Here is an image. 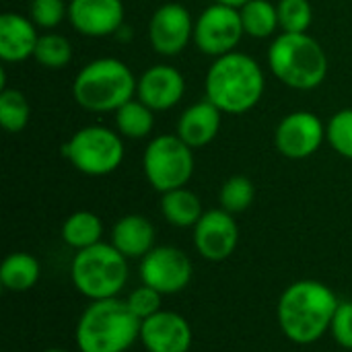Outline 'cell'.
<instances>
[{"label": "cell", "instance_id": "obj_1", "mask_svg": "<svg viewBox=\"0 0 352 352\" xmlns=\"http://www.w3.org/2000/svg\"><path fill=\"white\" fill-rule=\"evenodd\" d=\"M338 297L320 280H297L289 285L276 307L283 334L301 346L318 342L332 326Z\"/></svg>", "mask_w": 352, "mask_h": 352}, {"label": "cell", "instance_id": "obj_2", "mask_svg": "<svg viewBox=\"0 0 352 352\" xmlns=\"http://www.w3.org/2000/svg\"><path fill=\"white\" fill-rule=\"evenodd\" d=\"M266 89L262 66L248 54L231 52L212 62L206 72V99L223 113L239 116L254 109Z\"/></svg>", "mask_w": 352, "mask_h": 352}, {"label": "cell", "instance_id": "obj_3", "mask_svg": "<svg viewBox=\"0 0 352 352\" xmlns=\"http://www.w3.org/2000/svg\"><path fill=\"white\" fill-rule=\"evenodd\" d=\"M140 324L126 299L91 301L76 322L74 340L80 352H126L140 340Z\"/></svg>", "mask_w": 352, "mask_h": 352}, {"label": "cell", "instance_id": "obj_4", "mask_svg": "<svg viewBox=\"0 0 352 352\" xmlns=\"http://www.w3.org/2000/svg\"><path fill=\"white\" fill-rule=\"evenodd\" d=\"M138 80L118 58H97L82 66L72 82L74 101L87 111H118L136 93Z\"/></svg>", "mask_w": 352, "mask_h": 352}, {"label": "cell", "instance_id": "obj_5", "mask_svg": "<svg viewBox=\"0 0 352 352\" xmlns=\"http://www.w3.org/2000/svg\"><path fill=\"white\" fill-rule=\"evenodd\" d=\"M272 74L291 89L311 91L328 76V56L307 33H280L268 50Z\"/></svg>", "mask_w": 352, "mask_h": 352}, {"label": "cell", "instance_id": "obj_6", "mask_svg": "<svg viewBox=\"0 0 352 352\" xmlns=\"http://www.w3.org/2000/svg\"><path fill=\"white\" fill-rule=\"evenodd\" d=\"M128 258L111 243H97L78 250L70 264V278L74 289L89 301L113 299L128 283Z\"/></svg>", "mask_w": 352, "mask_h": 352}, {"label": "cell", "instance_id": "obj_7", "mask_svg": "<svg viewBox=\"0 0 352 352\" xmlns=\"http://www.w3.org/2000/svg\"><path fill=\"white\" fill-rule=\"evenodd\" d=\"M64 157L85 175L101 177L113 173L124 161V142L120 134L105 126H85L76 130L62 146Z\"/></svg>", "mask_w": 352, "mask_h": 352}, {"label": "cell", "instance_id": "obj_8", "mask_svg": "<svg viewBox=\"0 0 352 352\" xmlns=\"http://www.w3.org/2000/svg\"><path fill=\"white\" fill-rule=\"evenodd\" d=\"M194 148H190L177 134H163L148 142L142 155V169L148 184L165 194L186 188L194 173Z\"/></svg>", "mask_w": 352, "mask_h": 352}, {"label": "cell", "instance_id": "obj_9", "mask_svg": "<svg viewBox=\"0 0 352 352\" xmlns=\"http://www.w3.org/2000/svg\"><path fill=\"white\" fill-rule=\"evenodd\" d=\"M243 33L239 8L221 2L204 8L194 25V41L198 50L212 58L235 52Z\"/></svg>", "mask_w": 352, "mask_h": 352}, {"label": "cell", "instance_id": "obj_10", "mask_svg": "<svg viewBox=\"0 0 352 352\" xmlns=\"http://www.w3.org/2000/svg\"><path fill=\"white\" fill-rule=\"evenodd\" d=\"M138 272L142 285H148L167 297V295L182 293L192 283L194 266L188 254L182 252L179 248L161 245V248H153L140 260Z\"/></svg>", "mask_w": 352, "mask_h": 352}, {"label": "cell", "instance_id": "obj_11", "mask_svg": "<svg viewBox=\"0 0 352 352\" xmlns=\"http://www.w3.org/2000/svg\"><path fill=\"white\" fill-rule=\"evenodd\" d=\"M326 128L311 111H293L280 120L274 132V146L287 159H307L322 146Z\"/></svg>", "mask_w": 352, "mask_h": 352}, {"label": "cell", "instance_id": "obj_12", "mask_svg": "<svg viewBox=\"0 0 352 352\" xmlns=\"http://www.w3.org/2000/svg\"><path fill=\"white\" fill-rule=\"evenodd\" d=\"M194 21L184 4L167 2L159 6L148 23V41L161 56H177L194 37Z\"/></svg>", "mask_w": 352, "mask_h": 352}, {"label": "cell", "instance_id": "obj_13", "mask_svg": "<svg viewBox=\"0 0 352 352\" xmlns=\"http://www.w3.org/2000/svg\"><path fill=\"white\" fill-rule=\"evenodd\" d=\"M239 243V229L231 212L206 210L194 227V248L208 262H225Z\"/></svg>", "mask_w": 352, "mask_h": 352}, {"label": "cell", "instance_id": "obj_14", "mask_svg": "<svg viewBox=\"0 0 352 352\" xmlns=\"http://www.w3.org/2000/svg\"><path fill=\"white\" fill-rule=\"evenodd\" d=\"M70 25L87 37H107L124 27L122 0H70Z\"/></svg>", "mask_w": 352, "mask_h": 352}, {"label": "cell", "instance_id": "obj_15", "mask_svg": "<svg viewBox=\"0 0 352 352\" xmlns=\"http://www.w3.org/2000/svg\"><path fill=\"white\" fill-rule=\"evenodd\" d=\"M140 344L146 352H188L192 349V328L184 316L161 309L142 320Z\"/></svg>", "mask_w": 352, "mask_h": 352}, {"label": "cell", "instance_id": "obj_16", "mask_svg": "<svg viewBox=\"0 0 352 352\" xmlns=\"http://www.w3.org/2000/svg\"><path fill=\"white\" fill-rule=\"evenodd\" d=\"M186 93L184 74L165 64L151 66L138 78L136 95L142 103H146L153 111H165L179 103Z\"/></svg>", "mask_w": 352, "mask_h": 352}, {"label": "cell", "instance_id": "obj_17", "mask_svg": "<svg viewBox=\"0 0 352 352\" xmlns=\"http://www.w3.org/2000/svg\"><path fill=\"white\" fill-rule=\"evenodd\" d=\"M37 25L31 16L4 12L0 16V58L4 62H23L35 54Z\"/></svg>", "mask_w": 352, "mask_h": 352}, {"label": "cell", "instance_id": "obj_18", "mask_svg": "<svg viewBox=\"0 0 352 352\" xmlns=\"http://www.w3.org/2000/svg\"><path fill=\"white\" fill-rule=\"evenodd\" d=\"M221 113L223 111L208 99L190 105L177 122V136L190 148H202L210 144L219 134Z\"/></svg>", "mask_w": 352, "mask_h": 352}, {"label": "cell", "instance_id": "obj_19", "mask_svg": "<svg viewBox=\"0 0 352 352\" xmlns=\"http://www.w3.org/2000/svg\"><path fill=\"white\" fill-rule=\"evenodd\" d=\"M109 243L128 260H142L155 248V227L142 214H126L113 225Z\"/></svg>", "mask_w": 352, "mask_h": 352}, {"label": "cell", "instance_id": "obj_20", "mask_svg": "<svg viewBox=\"0 0 352 352\" xmlns=\"http://www.w3.org/2000/svg\"><path fill=\"white\" fill-rule=\"evenodd\" d=\"M161 212L169 225L179 229H188V227L194 229L200 217L204 214L200 198L188 188L165 192L161 198Z\"/></svg>", "mask_w": 352, "mask_h": 352}, {"label": "cell", "instance_id": "obj_21", "mask_svg": "<svg viewBox=\"0 0 352 352\" xmlns=\"http://www.w3.org/2000/svg\"><path fill=\"white\" fill-rule=\"evenodd\" d=\"M41 266L35 256L27 252H14L4 258L0 266V283L10 293H25L39 280Z\"/></svg>", "mask_w": 352, "mask_h": 352}, {"label": "cell", "instance_id": "obj_22", "mask_svg": "<svg viewBox=\"0 0 352 352\" xmlns=\"http://www.w3.org/2000/svg\"><path fill=\"white\" fill-rule=\"evenodd\" d=\"M101 235H103V223L91 210L72 212L64 221V225H62V239H64V243L74 248L76 252L101 243Z\"/></svg>", "mask_w": 352, "mask_h": 352}, {"label": "cell", "instance_id": "obj_23", "mask_svg": "<svg viewBox=\"0 0 352 352\" xmlns=\"http://www.w3.org/2000/svg\"><path fill=\"white\" fill-rule=\"evenodd\" d=\"M243 31L250 37L264 39L270 37L280 25H278V8L270 0H250L239 8Z\"/></svg>", "mask_w": 352, "mask_h": 352}, {"label": "cell", "instance_id": "obj_24", "mask_svg": "<svg viewBox=\"0 0 352 352\" xmlns=\"http://www.w3.org/2000/svg\"><path fill=\"white\" fill-rule=\"evenodd\" d=\"M155 111L140 99H130L116 111L118 132L126 138H146L155 126Z\"/></svg>", "mask_w": 352, "mask_h": 352}, {"label": "cell", "instance_id": "obj_25", "mask_svg": "<svg viewBox=\"0 0 352 352\" xmlns=\"http://www.w3.org/2000/svg\"><path fill=\"white\" fill-rule=\"evenodd\" d=\"M31 118V105L27 97L16 89L0 91V124L6 132L16 134L25 130Z\"/></svg>", "mask_w": 352, "mask_h": 352}, {"label": "cell", "instance_id": "obj_26", "mask_svg": "<svg viewBox=\"0 0 352 352\" xmlns=\"http://www.w3.org/2000/svg\"><path fill=\"white\" fill-rule=\"evenodd\" d=\"M33 58L43 68L60 70L72 60V45L60 33H45V35H39Z\"/></svg>", "mask_w": 352, "mask_h": 352}, {"label": "cell", "instance_id": "obj_27", "mask_svg": "<svg viewBox=\"0 0 352 352\" xmlns=\"http://www.w3.org/2000/svg\"><path fill=\"white\" fill-rule=\"evenodd\" d=\"M254 198H256V188H254L252 179L245 177V175L229 177L223 184L221 194H219L221 208L231 212V214H239V212L248 210L252 206Z\"/></svg>", "mask_w": 352, "mask_h": 352}, {"label": "cell", "instance_id": "obj_28", "mask_svg": "<svg viewBox=\"0 0 352 352\" xmlns=\"http://www.w3.org/2000/svg\"><path fill=\"white\" fill-rule=\"evenodd\" d=\"M276 8L283 33H307L314 21V8L309 0H280Z\"/></svg>", "mask_w": 352, "mask_h": 352}, {"label": "cell", "instance_id": "obj_29", "mask_svg": "<svg viewBox=\"0 0 352 352\" xmlns=\"http://www.w3.org/2000/svg\"><path fill=\"white\" fill-rule=\"evenodd\" d=\"M326 138L338 155L352 159V107L340 109L332 116L326 128Z\"/></svg>", "mask_w": 352, "mask_h": 352}, {"label": "cell", "instance_id": "obj_30", "mask_svg": "<svg viewBox=\"0 0 352 352\" xmlns=\"http://www.w3.org/2000/svg\"><path fill=\"white\" fill-rule=\"evenodd\" d=\"M163 297L157 289L148 287V285H140L136 287L128 297H126V303L128 307L132 309V314L142 322L155 314L161 311V303H163Z\"/></svg>", "mask_w": 352, "mask_h": 352}, {"label": "cell", "instance_id": "obj_31", "mask_svg": "<svg viewBox=\"0 0 352 352\" xmlns=\"http://www.w3.org/2000/svg\"><path fill=\"white\" fill-rule=\"evenodd\" d=\"M66 14H68V6L64 4V0H31L29 6L31 21L43 29L58 27Z\"/></svg>", "mask_w": 352, "mask_h": 352}, {"label": "cell", "instance_id": "obj_32", "mask_svg": "<svg viewBox=\"0 0 352 352\" xmlns=\"http://www.w3.org/2000/svg\"><path fill=\"white\" fill-rule=\"evenodd\" d=\"M330 332L342 349L352 351V301H340L338 303Z\"/></svg>", "mask_w": 352, "mask_h": 352}, {"label": "cell", "instance_id": "obj_33", "mask_svg": "<svg viewBox=\"0 0 352 352\" xmlns=\"http://www.w3.org/2000/svg\"><path fill=\"white\" fill-rule=\"evenodd\" d=\"M214 2H221V4H227V6H235V8H241L245 2L250 0H214Z\"/></svg>", "mask_w": 352, "mask_h": 352}, {"label": "cell", "instance_id": "obj_34", "mask_svg": "<svg viewBox=\"0 0 352 352\" xmlns=\"http://www.w3.org/2000/svg\"><path fill=\"white\" fill-rule=\"evenodd\" d=\"M43 352H68V351H64V349H47V351H43Z\"/></svg>", "mask_w": 352, "mask_h": 352}]
</instances>
